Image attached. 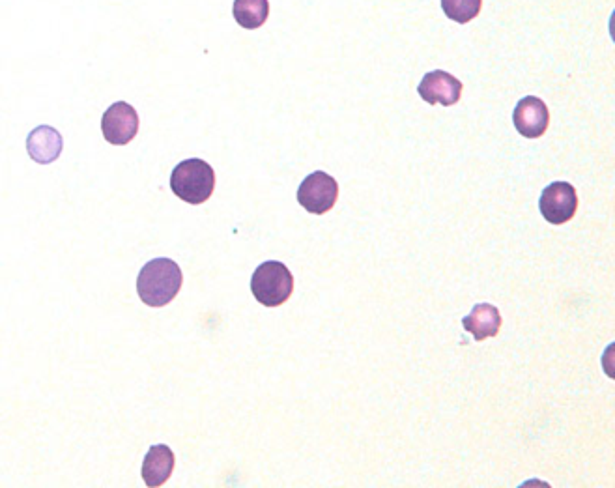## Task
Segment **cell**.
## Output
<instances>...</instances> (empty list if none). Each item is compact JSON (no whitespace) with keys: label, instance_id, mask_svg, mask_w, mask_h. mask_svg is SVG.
<instances>
[{"label":"cell","instance_id":"3957f363","mask_svg":"<svg viewBox=\"0 0 615 488\" xmlns=\"http://www.w3.org/2000/svg\"><path fill=\"white\" fill-rule=\"evenodd\" d=\"M251 292L260 305L279 307L292 296L294 277L283 262L268 260L253 273Z\"/></svg>","mask_w":615,"mask_h":488},{"label":"cell","instance_id":"52a82bcc","mask_svg":"<svg viewBox=\"0 0 615 488\" xmlns=\"http://www.w3.org/2000/svg\"><path fill=\"white\" fill-rule=\"evenodd\" d=\"M417 92L421 100L427 101L429 105L451 107L460 101L462 83L451 73L434 70L421 79Z\"/></svg>","mask_w":615,"mask_h":488},{"label":"cell","instance_id":"7a4b0ae2","mask_svg":"<svg viewBox=\"0 0 615 488\" xmlns=\"http://www.w3.org/2000/svg\"><path fill=\"white\" fill-rule=\"evenodd\" d=\"M172 193L187 204H202L214 195L215 173L204 159L191 158L174 167Z\"/></svg>","mask_w":615,"mask_h":488},{"label":"cell","instance_id":"7c38bea8","mask_svg":"<svg viewBox=\"0 0 615 488\" xmlns=\"http://www.w3.org/2000/svg\"><path fill=\"white\" fill-rule=\"evenodd\" d=\"M232 15L240 27L247 30L260 29L270 15L268 0H234Z\"/></svg>","mask_w":615,"mask_h":488},{"label":"cell","instance_id":"277c9868","mask_svg":"<svg viewBox=\"0 0 615 488\" xmlns=\"http://www.w3.org/2000/svg\"><path fill=\"white\" fill-rule=\"evenodd\" d=\"M339 199V184L333 176L324 171L309 174L298 189V202L315 216H324Z\"/></svg>","mask_w":615,"mask_h":488},{"label":"cell","instance_id":"8992f818","mask_svg":"<svg viewBox=\"0 0 615 488\" xmlns=\"http://www.w3.org/2000/svg\"><path fill=\"white\" fill-rule=\"evenodd\" d=\"M101 131L107 143L124 146L131 143L139 131V115L126 101H116L101 118Z\"/></svg>","mask_w":615,"mask_h":488},{"label":"cell","instance_id":"ba28073f","mask_svg":"<svg viewBox=\"0 0 615 488\" xmlns=\"http://www.w3.org/2000/svg\"><path fill=\"white\" fill-rule=\"evenodd\" d=\"M513 122L516 131L526 139H539L550 126V113L543 100L535 96H526L524 100L518 101L513 113Z\"/></svg>","mask_w":615,"mask_h":488},{"label":"cell","instance_id":"4fadbf2b","mask_svg":"<svg viewBox=\"0 0 615 488\" xmlns=\"http://www.w3.org/2000/svg\"><path fill=\"white\" fill-rule=\"evenodd\" d=\"M483 0H442L444 14L457 23H470L481 12Z\"/></svg>","mask_w":615,"mask_h":488},{"label":"cell","instance_id":"8fae6325","mask_svg":"<svg viewBox=\"0 0 615 488\" xmlns=\"http://www.w3.org/2000/svg\"><path fill=\"white\" fill-rule=\"evenodd\" d=\"M462 326L468 333H472L475 341L496 337L501 328L500 309L490 303H479L473 307L472 313L462 320Z\"/></svg>","mask_w":615,"mask_h":488},{"label":"cell","instance_id":"30bf717a","mask_svg":"<svg viewBox=\"0 0 615 488\" xmlns=\"http://www.w3.org/2000/svg\"><path fill=\"white\" fill-rule=\"evenodd\" d=\"M62 135L51 126H40L27 137V152L40 165H49L62 154Z\"/></svg>","mask_w":615,"mask_h":488},{"label":"cell","instance_id":"5b68a950","mask_svg":"<svg viewBox=\"0 0 615 488\" xmlns=\"http://www.w3.org/2000/svg\"><path fill=\"white\" fill-rule=\"evenodd\" d=\"M539 210L550 225H565L578 210V193L569 182H554L544 187Z\"/></svg>","mask_w":615,"mask_h":488},{"label":"cell","instance_id":"9c48e42d","mask_svg":"<svg viewBox=\"0 0 615 488\" xmlns=\"http://www.w3.org/2000/svg\"><path fill=\"white\" fill-rule=\"evenodd\" d=\"M174 464L176 457L169 445H152L144 457L141 470L146 487H163L171 479Z\"/></svg>","mask_w":615,"mask_h":488},{"label":"cell","instance_id":"6da1fadb","mask_svg":"<svg viewBox=\"0 0 615 488\" xmlns=\"http://www.w3.org/2000/svg\"><path fill=\"white\" fill-rule=\"evenodd\" d=\"M182 283L184 275L174 260L154 259L137 277V294L150 307H165L178 296Z\"/></svg>","mask_w":615,"mask_h":488}]
</instances>
